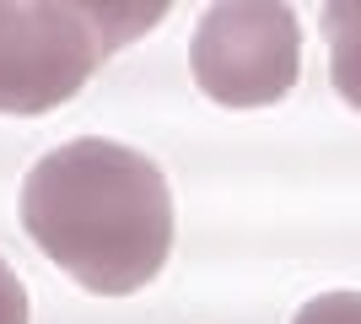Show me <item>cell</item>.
I'll use <instances>...</instances> for the list:
<instances>
[{
    "label": "cell",
    "instance_id": "6da1fadb",
    "mask_svg": "<svg viewBox=\"0 0 361 324\" xmlns=\"http://www.w3.org/2000/svg\"><path fill=\"white\" fill-rule=\"evenodd\" d=\"M22 227L87 292L130 297L167 265L173 195L146 152L81 136L32 162L22 184Z\"/></svg>",
    "mask_w": 361,
    "mask_h": 324
},
{
    "label": "cell",
    "instance_id": "7a4b0ae2",
    "mask_svg": "<svg viewBox=\"0 0 361 324\" xmlns=\"http://www.w3.org/2000/svg\"><path fill=\"white\" fill-rule=\"evenodd\" d=\"M162 16L167 6H0V114H49L71 103L114 49L135 44Z\"/></svg>",
    "mask_w": 361,
    "mask_h": 324
},
{
    "label": "cell",
    "instance_id": "3957f363",
    "mask_svg": "<svg viewBox=\"0 0 361 324\" xmlns=\"http://www.w3.org/2000/svg\"><path fill=\"white\" fill-rule=\"evenodd\" d=\"M195 81L221 108H264L297 87L302 32L291 6L270 0H226L211 6L195 28Z\"/></svg>",
    "mask_w": 361,
    "mask_h": 324
},
{
    "label": "cell",
    "instance_id": "277c9868",
    "mask_svg": "<svg viewBox=\"0 0 361 324\" xmlns=\"http://www.w3.org/2000/svg\"><path fill=\"white\" fill-rule=\"evenodd\" d=\"M324 32H329V76L334 92L361 114V0H340L324 11Z\"/></svg>",
    "mask_w": 361,
    "mask_h": 324
},
{
    "label": "cell",
    "instance_id": "5b68a950",
    "mask_svg": "<svg viewBox=\"0 0 361 324\" xmlns=\"http://www.w3.org/2000/svg\"><path fill=\"white\" fill-rule=\"evenodd\" d=\"M291 324H361V292H318Z\"/></svg>",
    "mask_w": 361,
    "mask_h": 324
},
{
    "label": "cell",
    "instance_id": "8992f818",
    "mask_svg": "<svg viewBox=\"0 0 361 324\" xmlns=\"http://www.w3.org/2000/svg\"><path fill=\"white\" fill-rule=\"evenodd\" d=\"M0 324H27V287L6 260H0Z\"/></svg>",
    "mask_w": 361,
    "mask_h": 324
}]
</instances>
